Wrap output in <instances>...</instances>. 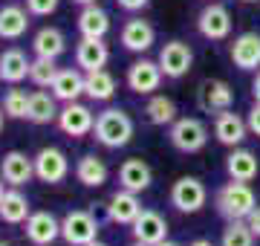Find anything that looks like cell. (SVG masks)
I'll return each mask as SVG.
<instances>
[{
    "mask_svg": "<svg viewBox=\"0 0 260 246\" xmlns=\"http://www.w3.org/2000/svg\"><path fill=\"white\" fill-rule=\"evenodd\" d=\"M95 142L104 148H124L133 139V119L119 107H107L95 116Z\"/></svg>",
    "mask_w": 260,
    "mask_h": 246,
    "instance_id": "obj_1",
    "label": "cell"
},
{
    "mask_svg": "<svg viewBox=\"0 0 260 246\" xmlns=\"http://www.w3.org/2000/svg\"><path fill=\"white\" fill-rule=\"evenodd\" d=\"M214 206H217V211H220L225 220H246L251 214V208L257 206V197H254V191H251L249 182L232 180L217 191Z\"/></svg>",
    "mask_w": 260,
    "mask_h": 246,
    "instance_id": "obj_2",
    "label": "cell"
},
{
    "mask_svg": "<svg viewBox=\"0 0 260 246\" xmlns=\"http://www.w3.org/2000/svg\"><path fill=\"white\" fill-rule=\"evenodd\" d=\"M171 145L182 153H197L203 151L205 142H208V128H205L197 116H182L171 125V133H168Z\"/></svg>",
    "mask_w": 260,
    "mask_h": 246,
    "instance_id": "obj_3",
    "label": "cell"
},
{
    "mask_svg": "<svg viewBox=\"0 0 260 246\" xmlns=\"http://www.w3.org/2000/svg\"><path fill=\"white\" fill-rule=\"evenodd\" d=\"M61 237L70 246H87L99 237V220L87 208H73L61 220Z\"/></svg>",
    "mask_w": 260,
    "mask_h": 246,
    "instance_id": "obj_4",
    "label": "cell"
},
{
    "mask_svg": "<svg viewBox=\"0 0 260 246\" xmlns=\"http://www.w3.org/2000/svg\"><path fill=\"white\" fill-rule=\"evenodd\" d=\"M205 200H208V191L197 177H179L171 186V206L182 214H197L205 206Z\"/></svg>",
    "mask_w": 260,
    "mask_h": 246,
    "instance_id": "obj_5",
    "label": "cell"
},
{
    "mask_svg": "<svg viewBox=\"0 0 260 246\" xmlns=\"http://www.w3.org/2000/svg\"><path fill=\"white\" fill-rule=\"evenodd\" d=\"M67 174H70V160L61 148H41L35 153V177L41 182L58 186L67 180Z\"/></svg>",
    "mask_w": 260,
    "mask_h": 246,
    "instance_id": "obj_6",
    "label": "cell"
},
{
    "mask_svg": "<svg viewBox=\"0 0 260 246\" xmlns=\"http://www.w3.org/2000/svg\"><path fill=\"white\" fill-rule=\"evenodd\" d=\"M58 128L73 136V139H81L87 133H93L95 128V116L87 104H78V102H64L61 113H58Z\"/></svg>",
    "mask_w": 260,
    "mask_h": 246,
    "instance_id": "obj_7",
    "label": "cell"
},
{
    "mask_svg": "<svg viewBox=\"0 0 260 246\" xmlns=\"http://www.w3.org/2000/svg\"><path fill=\"white\" fill-rule=\"evenodd\" d=\"M162 76H165V73H162L159 61L139 58V61H133V64L127 67V87L133 90V93H139V96H150V93L159 90Z\"/></svg>",
    "mask_w": 260,
    "mask_h": 246,
    "instance_id": "obj_8",
    "label": "cell"
},
{
    "mask_svg": "<svg viewBox=\"0 0 260 246\" xmlns=\"http://www.w3.org/2000/svg\"><path fill=\"white\" fill-rule=\"evenodd\" d=\"M197 29H200V35L208 41H225L232 35V15L225 9L223 3H208L203 12H200V18H197Z\"/></svg>",
    "mask_w": 260,
    "mask_h": 246,
    "instance_id": "obj_9",
    "label": "cell"
},
{
    "mask_svg": "<svg viewBox=\"0 0 260 246\" xmlns=\"http://www.w3.org/2000/svg\"><path fill=\"white\" fill-rule=\"evenodd\" d=\"M191 64H194V52L185 41H168L165 47L159 49V67L165 78H182L191 73Z\"/></svg>",
    "mask_w": 260,
    "mask_h": 246,
    "instance_id": "obj_10",
    "label": "cell"
},
{
    "mask_svg": "<svg viewBox=\"0 0 260 246\" xmlns=\"http://www.w3.org/2000/svg\"><path fill=\"white\" fill-rule=\"evenodd\" d=\"M0 177L3 182H9L12 189L26 186L35 177V157H26L23 151H9L0 160Z\"/></svg>",
    "mask_w": 260,
    "mask_h": 246,
    "instance_id": "obj_11",
    "label": "cell"
},
{
    "mask_svg": "<svg viewBox=\"0 0 260 246\" xmlns=\"http://www.w3.org/2000/svg\"><path fill=\"white\" fill-rule=\"evenodd\" d=\"M133 237L139 243H148V246H156L168 237V223L165 218L153 211V208H142L139 218L133 220Z\"/></svg>",
    "mask_w": 260,
    "mask_h": 246,
    "instance_id": "obj_12",
    "label": "cell"
},
{
    "mask_svg": "<svg viewBox=\"0 0 260 246\" xmlns=\"http://www.w3.org/2000/svg\"><path fill=\"white\" fill-rule=\"evenodd\" d=\"M61 237V223L52 211H32L26 218V240L35 246H49Z\"/></svg>",
    "mask_w": 260,
    "mask_h": 246,
    "instance_id": "obj_13",
    "label": "cell"
},
{
    "mask_svg": "<svg viewBox=\"0 0 260 246\" xmlns=\"http://www.w3.org/2000/svg\"><path fill=\"white\" fill-rule=\"evenodd\" d=\"M139 211H142L139 194L127 191V189L116 191L110 197V203H107V218H110V223H119V226H133V220L139 218Z\"/></svg>",
    "mask_w": 260,
    "mask_h": 246,
    "instance_id": "obj_14",
    "label": "cell"
},
{
    "mask_svg": "<svg viewBox=\"0 0 260 246\" xmlns=\"http://www.w3.org/2000/svg\"><path fill=\"white\" fill-rule=\"evenodd\" d=\"M232 61L237 70L251 73L260 67V35L257 32H243L232 44Z\"/></svg>",
    "mask_w": 260,
    "mask_h": 246,
    "instance_id": "obj_15",
    "label": "cell"
},
{
    "mask_svg": "<svg viewBox=\"0 0 260 246\" xmlns=\"http://www.w3.org/2000/svg\"><path fill=\"white\" fill-rule=\"evenodd\" d=\"M153 41H156V32L150 26L148 20L142 18H130L124 26H121V47L127 49V52H148L153 47Z\"/></svg>",
    "mask_w": 260,
    "mask_h": 246,
    "instance_id": "obj_16",
    "label": "cell"
},
{
    "mask_svg": "<svg viewBox=\"0 0 260 246\" xmlns=\"http://www.w3.org/2000/svg\"><path fill=\"white\" fill-rule=\"evenodd\" d=\"M110 61V49L104 44V38H81L75 47V64L81 67L84 73L93 70H104V64Z\"/></svg>",
    "mask_w": 260,
    "mask_h": 246,
    "instance_id": "obj_17",
    "label": "cell"
},
{
    "mask_svg": "<svg viewBox=\"0 0 260 246\" xmlns=\"http://www.w3.org/2000/svg\"><path fill=\"white\" fill-rule=\"evenodd\" d=\"M150 180H153V171L145 160L133 157V160H124L119 168V186L127 191H136L142 194L145 189H150Z\"/></svg>",
    "mask_w": 260,
    "mask_h": 246,
    "instance_id": "obj_18",
    "label": "cell"
},
{
    "mask_svg": "<svg viewBox=\"0 0 260 246\" xmlns=\"http://www.w3.org/2000/svg\"><path fill=\"white\" fill-rule=\"evenodd\" d=\"M246 131H249V122L240 119L237 113H232V110H223V113L217 116V122H214V136H217V142L229 145V148H237V145L246 139Z\"/></svg>",
    "mask_w": 260,
    "mask_h": 246,
    "instance_id": "obj_19",
    "label": "cell"
},
{
    "mask_svg": "<svg viewBox=\"0 0 260 246\" xmlns=\"http://www.w3.org/2000/svg\"><path fill=\"white\" fill-rule=\"evenodd\" d=\"M29 67H32V61L26 58L23 49L12 47L0 52V78L6 84H20L23 78H29Z\"/></svg>",
    "mask_w": 260,
    "mask_h": 246,
    "instance_id": "obj_20",
    "label": "cell"
},
{
    "mask_svg": "<svg viewBox=\"0 0 260 246\" xmlns=\"http://www.w3.org/2000/svg\"><path fill=\"white\" fill-rule=\"evenodd\" d=\"M78 32H81V38H104L110 32V15L99 3L81 6V12H78Z\"/></svg>",
    "mask_w": 260,
    "mask_h": 246,
    "instance_id": "obj_21",
    "label": "cell"
},
{
    "mask_svg": "<svg viewBox=\"0 0 260 246\" xmlns=\"http://www.w3.org/2000/svg\"><path fill=\"white\" fill-rule=\"evenodd\" d=\"M84 81H87V76H81L75 67H67V70H58L49 90L58 102H78V96H84Z\"/></svg>",
    "mask_w": 260,
    "mask_h": 246,
    "instance_id": "obj_22",
    "label": "cell"
},
{
    "mask_svg": "<svg viewBox=\"0 0 260 246\" xmlns=\"http://www.w3.org/2000/svg\"><path fill=\"white\" fill-rule=\"evenodd\" d=\"M29 29V9H20V6H0V38L3 41H18L26 35Z\"/></svg>",
    "mask_w": 260,
    "mask_h": 246,
    "instance_id": "obj_23",
    "label": "cell"
},
{
    "mask_svg": "<svg viewBox=\"0 0 260 246\" xmlns=\"http://www.w3.org/2000/svg\"><path fill=\"white\" fill-rule=\"evenodd\" d=\"M107 177H110V171H107L104 160H99L95 153H84L81 160L75 162V180L81 182V186H87V189L104 186Z\"/></svg>",
    "mask_w": 260,
    "mask_h": 246,
    "instance_id": "obj_24",
    "label": "cell"
},
{
    "mask_svg": "<svg viewBox=\"0 0 260 246\" xmlns=\"http://www.w3.org/2000/svg\"><path fill=\"white\" fill-rule=\"evenodd\" d=\"M58 99L55 96L44 93V90H35L29 93V107H26V119L35 125H49V122H58Z\"/></svg>",
    "mask_w": 260,
    "mask_h": 246,
    "instance_id": "obj_25",
    "label": "cell"
},
{
    "mask_svg": "<svg viewBox=\"0 0 260 246\" xmlns=\"http://www.w3.org/2000/svg\"><path fill=\"white\" fill-rule=\"evenodd\" d=\"M225 171H229V177L232 180H240V182H251L257 177V157L246 148H234L229 157H225Z\"/></svg>",
    "mask_w": 260,
    "mask_h": 246,
    "instance_id": "obj_26",
    "label": "cell"
},
{
    "mask_svg": "<svg viewBox=\"0 0 260 246\" xmlns=\"http://www.w3.org/2000/svg\"><path fill=\"white\" fill-rule=\"evenodd\" d=\"M32 49H35V55L38 58H61L64 55V49H67V38H64V32L55 26H44V29H38L35 32V38H32Z\"/></svg>",
    "mask_w": 260,
    "mask_h": 246,
    "instance_id": "obj_27",
    "label": "cell"
},
{
    "mask_svg": "<svg viewBox=\"0 0 260 246\" xmlns=\"http://www.w3.org/2000/svg\"><path fill=\"white\" fill-rule=\"evenodd\" d=\"M232 104H234V90L229 81L214 78V81H205L203 84V107L223 113V110H232Z\"/></svg>",
    "mask_w": 260,
    "mask_h": 246,
    "instance_id": "obj_28",
    "label": "cell"
},
{
    "mask_svg": "<svg viewBox=\"0 0 260 246\" xmlns=\"http://www.w3.org/2000/svg\"><path fill=\"white\" fill-rule=\"evenodd\" d=\"M32 214L29 211V200L26 194H20L18 189H12L3 194V200H0V220L3 223H26V218Z\"/></svg>",
    "mask_w": 260,
    "mask_h": 246,
    "instance_id": "obj_29",
    "label": "cell"
},
{
    "mask_svg": "<svg viewBox=\"0 0 260 246\" xmlns=\"http://www.w3.org/2000/svg\"><path fill=\"white\" fill-rule=\"evenodd\" d=\"M84 96H90L93 102H110L113 96H116V78H113L107 70H93V73H87Z\"/></svg>",
    "mask_w": 260,
    "mask_h": 246,
    "instance_id": "obj_30",
    "label": "cell"
},
{
    "mask_svg": "<svg viewBox=\"0 0 260 246\" xmlns=\"http://www.w3.org/2000/svg\"><path fill=\"white\" fill-rule=\"evenodd\" d=\"M145 113H148V122L159 125V128L174 125L179 119L177 116V104H174V99H168V96H150V102L145 104Z\"/></svg>",
    "mask_w": 260,
    "mask_h": 246,
    "instance_id": "obj_31",
    "label": "cell"
},
{
    "mask_svg": "<svg viewBox=\"0 0 260 246\" xmlns=\"http://www.w3.org/2000/svg\"><path fill=\"white\" fill-rule=\"evenodd\" d=\"M220 243L223 246H254V232L249 229L246 220H229V226L223 229Z\"/></svg>",
    "mask_w": 260,
    "mask_h": 246,
    "instance_id": "obj_32",
    "label": "cell"
},
{
    "mask_svg": "<svg viewBox=\"0 0 260 246\" xmlns=\"http://www.w3.org/2000/svg\"><path fill=\"white\" fill-rule=\"evenodd\" d=\"M55 76H58V67L52 58H35L32 67H29V81L35 87H52Z\"/></svg>",
    "mask_w": 260,
    "mask_h": 246,
    "instance_id": "obj_33",
    "label": "cell"
},
{
    "mask_svg": "<svg viewBox=\"0 0 260 246\" xmlns=\"http://www.w3.org/2000/svg\"><path fill=\"white\" fill-rule=\"evenodd\" d=\"M26 107H29V93L26 90H9L3 96V113L9 119H26Z\"/></svg>",
    "mask_w": 260,
    "mask_h": 246,
    "instance_id": "obj_34",
    "label": "cell"
},
{
    "mask_svg": "<svg viewBox=\"0 0 260 246\" xmlns=\"http://www.w3.org/2000/svg\"><path fill=\"white\" fill-rule=\"evenodd\" d=\"M58 3H61V0H26V9H29V15H35V18H47V15H52V12L58 9Z\"/></svg>",
    "mask_w": 260,
    "mask_h": 246,
    "instance_id": "obj_35",
    "label": "cell"
},
{
    "mask_svg": "<svg viewBox=\"0 0 260 246\" xmlns=\"http://www.w3.org/2000/svg\"><path fill=\"white\" fill-rule=\"evenodd\" d=\"M249 131L254 133V136H260V102H254L251 104V110H249Z\"/></svg>",
    "mask_w": 260,
    "mask_h": 246,
    "instance_id": "obj_36",
    "label": "cell"
},
{
    "mask_svg": "<svg viewBox=\"0 0 260 246\" xmlns=\"http://www.w3.org/2000/svg\"><path fill=\"white\" fill-rule=\"evenodd\" d=\"M116 3H119V9H124V12H142L150 0H116Z\"/></svg>",
    "mask_w": 260,
    "mask_h": 246,
    "instance_id": "obj_37",
    "label": "cell"
},
{
    "mask_svg": "<svg viewBox=\"0 0 260 246\" xmlns=\"http://www.w3.org/2000/svg\"><path fill=\"white\" fill-rule=\"evenodd\" d=\"M246 223H249V229L254 232V237H260V206L251 208V214L246 218Z\"/></svg>",
    "mask_w": 260,
    "mask_h": 246,
    "instance_id": "obj_38",
    "label": "cell"
},
{
    "mask_svg": "<svg viewBox=\"0 0 260 246\" xmlns=\"http://www.w3.org/2000/svg\"><path fill=\"white\" fill-rule=\"evenodd\" d=\"M251 96H254V102H260V70L254 76V81H251Z\"/></svg>",
    "mask_w": 260,
    "mask_h": 246,
    "instance_id": "obj_39",
    "label": "cell"
},
{
    "mask_svg": "<svg viewBox=\"0 0 260 246\" xmlns=\"http://www.w3.org/2000/svg\"><path fill=\"white\" fill-rule=\"evenodd\" d=\"M73 3H78V6H93V3H99V0H73Z\"/></svg>",
    "mask_w": 260,
    "mask_h": 246,
    "instance_id": "obj_40",
    "label": "cell"
},
{
    "mask_svg": "<svg viewBox=\"0 0 260 246\" xmlns=\"http://www.w3.org/2000/svg\"><path fill=\"white\" fill-rule=\"evenodd\" d=\"M191 246H214V243H211V240H203V237H200V240H194Z\"/></svg>",
    "mask_w": 260,
    "mask_h": 246,
    "instance_id": "obj_41",
    "label": "cell"
},
{
    "mask_svg": "<svg viewBox=\"0 0 260 246\" xmlns=\"http://www.w3.org/2000/svg\"><path fill=\"white\" fill-rule=\"evenodd\" d=\"M156 246H179V243H171V240H162V243H156Z\"/></svg>",
    "mask_w": 260,
    "mask_h": 246,
    "instance_id": "obj_42",
    "label": "cell"
},
{
    "mask_svg": "<svg viewBox=\"0 0 260 246\" xmlns=\"http://www.w3.org/2000/svg\"><path fill=\"white\" fill-rule=\"evenodd\" d=\"M3 194H6V191H3V177H0V200H3Z\"/></svg>",
    "mask_w": 260,
    "mask_h": 246,
    "instance_id": "obj_43",
    "label": "cell"
},
{
    "mask_svg": "<svg viewBox=\"0 0 260 246\" xmlns=\"http://www.w3.org/2000/svg\"><path fill=\"white\" fill-rule=\"evenodd\" d=\"M87 246H107V243H102V240H93V243H87Z\"/></svg>",
    "mask_w": 260,
    "mask_h": 246,
    "instance_id": "obj_44",
    "label": "cell"
},
{
    "mask_svg": "<svg viewBox=\"0 0 260 246\" xmlns=\"http://www.w3.org/2000/svg\"><path fill=\"white\" fill-rule=\"evenodd\" d=\"M0 131H3V107H0Z\"/></svg>",
    "mask_w": 260,
    "mask_h": 246,
    "instance_id": "obj_45",
    "label": "cell"
},
{
    "mask_svg": "<svg viewBox=\"0 0 260 246\" xmlns=\"http://www.w3.org/2000/svg\"><path fill=\"white\" fill-rule=\"evenodd\" d=\"M240 3H257V0H240Z\"/></svg>",
    "mask_w": 260,
    "mask_h": 246,
    "instance_id": "obj_46",
    "label": "cell"
},
{
    "mask_svg": "<svg viewBox=\"0 0 260 246\" xmlns=\"http://www.w3.org/2000/svg\"><path fill=\"white\" fill-rule=\"evenodd\" d=\"M133 246H148V243H139V240H136V243H133Z\"/></svg>",
    "mask_w": 260,
    "mask_h": 246,
    "instance_id": "obj_47",
    "label": "cell"
},
{
    "mask_svg": "<svg viewBox=\"0 0 260 246\" xmlns=\"http://www.w3.org/2000/svg\"><path fill=\"white\" fill-rule=\"evenodd\" d=\"M0 246H6V243H3V240H0Z\"/></svg>",
    "mask_w": 260,
    "mask_h": 246,
    "instance_id": "obj_48",
    "label": "cell"
}]
</instances>
